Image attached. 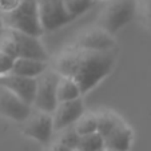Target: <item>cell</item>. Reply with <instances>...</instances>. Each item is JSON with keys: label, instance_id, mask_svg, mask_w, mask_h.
<instances>
[{"label": "cell", "instance_id": "obj_24", "mask_svg": "<svg viewBox=\"0 0 151 151\" xmlns=\"http://www.w3.org/2000/svg\"><path fill=\"white\" fill-rule=\"evenodd\" d=\"M6 24H4V20H3V16H1V14H0V36L3 35V32L6 31Z\"/></svg>", "mask_w": 151, "mask_h": 151}, {"label": "cell", "instance_id": "obj_23", "mask_svg": "<svg viewBox=\"0 0 151 151\" xmlns=\"http://www.w3.org/2000/svg\"><path fill=\"white\" fill-rule=\"evenodd\" d=\"M50 151H74V150H71V148H68V147H67V146L62 145V143L56 142L54 146H52L51 148H50Z\"/></svg>", "mask_w": 151, "mask_h": 151}, {"label": "cell", "instance_id": "obj_18", "mask_svg": "<svg viewBox=\"0 0 151 151\" xmlns=\"http://www.w3.org/2000/svg\"><path fill=\"white\" fill-rule=\"evenodd\" d=\"M75 130L82 135L92 134V132L98 131V119L95 114H83L79 119L76 120V123L74 124Z\"/></svg>", "mask_w": 151, "mask_h": 151}, {"label": "cell", "instance_id": "obj_20", "mask_svg": "<svg viewBox=\"0 0 151 151\" xmlns=\"http://www.w3.org/2000/svg\"><path fill=\"white\" fill-rule=\"evenodd\" d=\"M14 62L15 58L9 56L3 51H0V75L9 74L12 70V66H14Z\"/></svg>", "mask_w": 151, "mask_h": 151}, {"label": "cell", "instance_id": "obj_16", "mask_svg": "<svg viewBox=\"0 0 151 151\" xmlns=\"http://www.w3.org/2000/svg\"><path fill=\"white\" fill-rule=\"evenodd\" d=\"M78 150L80 151H104V138L99 132H92V134L82 135L80 142L78 146Z\"/></svg>", "mask_w": 151, "mask_h": 151}, {"label": "cell", "instance_id": "obj_1", "mask_svg": "<svg viewBox=\"0 0 151 151\" xmlns=\"http://www.w3.org/2000/svg\"><path fill=\"white\" fill-rule=\"evenodd\" d=\"M114 63V51H91L72 46L56 58L54 68L62 76L74 79L82 94H86L111 72Z\"/></svg>", "mask_w": 151, "mask_h": 151}, {"label": "cell", "instance_id": "obj_19", "mask_svg": "<svg viewBox=\"0 0 151 151\" xmlns=\"http://www.w3.org/2000/svg\"><path fill=\"white\" fill-rule=\"evenodd\" d=\"M58 134H59V138H58L59 143L67 146L71 150H78V146H79V142H80V134L75 130L74 126H70V127L64 128V130L59 131Z\"/></svg>", "mask_w": 151, "mask_h": 151}, {"label": "cell", "instance_id": "obj_8", "mask_svg": "<svg viewBox=\"0 0 151 151\" xmlns=\"http://www.w3.org/2000/svg\"><path fill=\"white\" fill-rule=\"evenodd\" d=\"M84 112V103L82 98L68 100V102H60L52 114L55 132H59L70 126H74Z\"/></svg>", "mask_w": 151, "mask_h": 151}, {"label": "cell", "instance_id": "obj_7", "mask_svg": "<svg viewBox=\"0 0 151 151\" xmlns=\"http://www.w3.org/2000/svg\"><path fill=\"white\" fill-rule=\"evenodd\" d=\"M34 107L19 98L14 91L0 84V115L23 123L32 114Z\"/></svg>", "mask_w": 151, "mask_h": 151}, {"label": "cell", "instance_id": "obj_4", "mask_svg": "<svg viewBox=\"0 0 151 151\" xmlns=\"http://www.w3.org/2000/svg\"><path fill=\"white\" fill-rule=\"evenodd\" d=\"M62 75L55 68H48L43 72L42 75L36 78L37 79V87H36V95L34 100L35 110L44 111L48 114H54L56 110L59 100H58V86Z\"/></svg>", "mask_w": 151, "mask_h": 151}, {"label": "cell", "instance_id": "obj_26", "mask_svg": "<svg viewBox=\"0 0 151 151\" xmlns=\"http://www.w3.org/2000/svg\"><path fill=\"white\" fill-rule=\"evenodd\" d=\"M74 151H80V150H74Z\"/></svg>", "mask_w": 151, "mask_h": 151}, {"label": "cell", "instance_id": "obj_14", "mask_svg": "<svg viewBox=\"0 0 151 151\" xmlns=\"http://www.w3.org/2000/svg\"><path fill=\"white\" fill-rule=\"evenodd\" d=\"M82 90L74 79L68 76H62L58 86V100L60 102H68L82 96Z\"/></svg>", "mask_w": 151, "mask_h": 151}, {"label": "cell", "instance_id": "obj_13", "mask_svg": "<svg viewBox=\"0 0 151 151\" xmlns=\"http://www.w3.org/2000/svg\"><path fill=\"white\" fill-rule=\"evenodd\" d=\"M48 67H50L48 62H44V60L29 59V58H16L11 72L16 75H22V76L37 78Z\"/></svg>", "mask_w": 151, "mask_h": 151}, {"label": "cell", "instance_id": "obj_25", "mask_svg": "<svg viewBox=\"0 0 151 151\" xmlns=\"http://www.w3.org/2000/svg\"><path fill=\"white\" fill-rule=\"evenodd\" d=\"M104 151H116V150H104Z\"/></svg>", "mask_w": 151, "mask_h": 151}, {"label": "cell", "instance_id": "obj_2", "mask_svg": "<svg viewBox=\"0 0 151 151\" xmlns=\"http://www.w3.org/2000/svg\"><path fill=\"white\" fill-rule=\"evenodd\" d=\"M7 28L40 37L44 32L40 23L37 0H22L20 4L11 12L1 14Z\"/></svg>", "mask_w": 151, "mask_h": 151}, {"label": "cell", "instance_id": "obj_10", "mask_svg": "<svg viewBox=\"0 0 151 151\" xmlns=\"http://www.w3.org/2000/svg\"><path fill=\"white\" fill-rule=\"evenodd\" d=\"M0 84L14 91L19 98L24 100L28 104H34L35 95H36L37 79L36 78L22 76L16 74H6L0 75Z\"/></svg>", "mask_w": 151, "mask_h": 151}, {"label": "cell", "instance_id": "obj_6", "mask_svg": "<svg viewBox=\"0 0 151 151\" xmlns=\"http://www.w3.org/2000/svg\"><path fill=\"white\" fill-rule=\"evenodd\" d=\"M23 132L29 138L36 139L42 145H48L55 134L54 130V118L52 114L35 110L23 122Z\"/></svg>", "mask_w": 151, "mask_h": 151}, {"label": "cell", "instance_id": "obj_3", "mask_svg": "<svg viewBox=\"0 0 151 151\" xmlns=\"http://www.w3.org/2000/svg\"><path fill=\"white\" fill-rule=\"evenodd\" d=\"M137 0H109L99 17V27L110 34H115L137 14Z\"/></svg>", "mask_w": 151, "mask_h": 151}, {"label": "cell", "instance_id": "obj_21", "mask_svg": "<svg viewBox=\"0 0 151 151\" xmlns=\"http://www.w3.org/2000/svg\"><path fill=\"white\" fill-rule=\"evenodd\" d=\"M22 0H0V14L11 12L20 4Z\"/></svg>", "mask_w": 151, "mask_h": 151}, {"label": "cell", "instance_id": "obj_9", "mask_svg": "<svg viewBox=\"0 0 151 151\" xmlns=\"http://www.w3.org/2000/svg\"><path fill=\"white\" fill-rule=\"evenodd\" d=\"M12 37L16 42L17 47V58H29V59H37L48 62V54L46 48L40 43L39 37L29 34L16 31V29L7 28Z\"/></svg>", "mask_w": 151, "mask_h": 151}, {"label": "cell", "instance_id": "obj_15", "mask_svg": "<svg viewBox=\"0 0 151 151\" xmlns=\"http://www.w3.org/2000/svg\"><path fill=\"white\" fill-rule=\"evenodd\" d=\"M96 119H98V132L100 135H103V138L106 135H109L115 127H118L123 122L118 115H115L114 112H110V111L98 112Z\"/></svg>", "mask_w": 151, "mask_h": 151}, {"label": "cell", "instance_id": "obj_12", "mask_svg": "<svg viewBox=\"0 0 151 151\" xmlns=\"http://www.w3.org/2000/svg\"><path fill=\"white\" fill-rule=\"evenodd\" d=\"M132 143V130L122 122L118 127H115L109 135L104 137L106 150L128 151Z\"/></svg>", "mask_w": 151, "mask_h": 151}, {"label": "cell", "instance_id": "obj_5", "mask_svg": "<svg viewBox=\"0 0 151 151\" xmlns=\"http://www.w3.org/2000/svg\"><path fill=\"white\" fill-rule=\"evenodd\" d=\"M37 8L44 32L56 31L74 20L63 0H37Z\"/></svg>", "mask_w": 151, "mask_h": 151}, {"label": "cell", "instance_id": "obj_17", "mask_svg": "<svg viewBox=\"0 0 151 151\" xmlns=\"http://www.w3.org/2000/svg\"><path fill=\"white\" fill-rule=\"evenodd\" d=\"M63 1L72 19L82 16L98 3V0H63Z\"/></svg>", "mask_w": 151, "mask_h": 151}, {"label": "cell", "instance_id": "obj_11", "mask_svg": "<svg viewBox=\"0 0 151 151\" xmlns=\"http://www.w3.org/2000/svg\"><path fill=\"white\" fill-rule=\"evenodd\" d=\"M75 47L91 51H112L115 47V39L112 34L99 27L79 35L75 40Z\"/></svg>", "mask_w": 151, "mask_h": 151}, {"label": "cell", "instance_id": "obj_22", "mask_svg": "<svg viewBox=\"0 0 151 151\" xmlns=\"http://www.w3.org/2000/svg\"><path fill=\"white\" fill-rule=\"evenodd\" d=\"M143 14H145L146 22L151 27V0H145V6H143Z\"/></svg>", "mask_w": 151, "mask_h": 151}]
</instances>
